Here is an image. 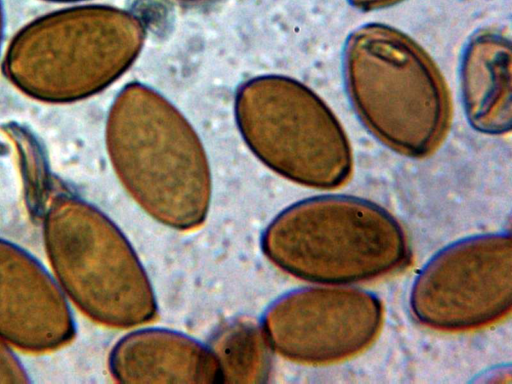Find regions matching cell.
<instances>
[{"label": "cell", "instance_id": "52a82bcc", "mask_svg": "<svg viewBox=\"0 0 512 384\" xmlns=\"http://www.w3.org/2000/svg\"><path fill=\"white\" fill-rule=\"evenodd\" d=\"M276 133L261 155L276 171L305 186L335 189L352 173L348 138L333 112L312 91L283 82L278 87Z\"/></svg>", "mask_w": 512, "mask_h": 384}, {"label": "cell", "instance_id": "7c38bea8", "mask_svg": "<svg viewBox=\"0 0 512 384\" xmlns=\"http://www.w3.org/2000/svg\"><path fill=\"white\" fill-rule=\"evenodd\" d=\"M29 376L13 353L10 345L0 337V383H27Z\"/></svg>", "mask_w": 512, "mask_h": 384}, {"label": "cell", "instance_id": "4fadbf2b", "mask_svg": "<svg viewBox=\"0 0 512 384\" xmlns=\"http://www.w3.org/2000/svg\"><path fill=\"white\" fill-rule=\"evenodd\" d=\"M354 6L363 10H373L396 4L402 0H349Z\"/></svg>", "mask_w": 512, "mask_h": 384}, {"label": "cell", "instance_id": "9a60e30c", "mask_svg": "<svg viewBox=\"0 0 512 384\" xmlns=\"http://www.w3.org/2000/svg\"><path fill=\"white\" fill-rule=\"evenodd\" d=\"M45 1L68 3V2H75V1H81V0H45Z\"/></svg>", "mask_w": 512, "mask_h": 384}, {"label": "cell", "instance_id": "ba28073f", "mask_svg": "<svg viewBox=\"0 0 512 384\" xmlns=\"http://www.w3.org/2000/svg\"><path fill=\"white\" fill-rule=\"evenodd\" d=\"M75 335L69 301L33 255L0 237V337L30 353L61 348Z\"/></svg>", "mask_w": 512, "mask_h": 384}, {"label": "cell", "instance_id": "5b68a950", "mask_svg": "<svg viewBox=\"0 0 512 384\" xmlns=\"http://www.w3.org/2000/svg\"><path fill=\"white\" fill-rule=\"evenodd\" d=\"M115 16L105 8L79 6L33 20L12 39L5 75L44 102L68 103L89 95L107 76L106 40Z\"/></svg>", "mask_w": 512, "mask_h": 384}, {"label": "cell", "instance_id": "9c48e42d", "mask_svg": "<svg viewBox=\"0 0 512 384\" xmlns=\"http://www.w3.org/2000/svg\"><path fill=\"white\" fill-rule=\"evenodd\" d=\"M108 365L114 379L122 383L219 382L209 348L169 329L131 332L115 344Z\"/></svg>", "mask_w": 512, "mask_h": 384}, {"label": "cell", "instance_id": "5bb4252c", "mask_svg": "<svg viewBox=\"0 0 512 384\" xmlns=\"http://www.w3.org/2000/svg\"><path fill=\"white\" fill-rule=\"evenodd\" d=\"M3 34H4V11H3L2 2L0 0V49H1V44H2Z\"/></svg>", "mask_w": 512, "mask_h": 384}, {"label": "cell", "instance_id": "30bf717a", "mask_svg": "<svg viewBox=\"0 0 512 384\" xmlns=\"http://www.w3.org/2000/svg\"><path fill=\"white\" fill-rule=\"evenodd\" d=\"M511 64L510 41L498 33H478L464 50V108L471 125L481 132L501 134L511 128Z\"/></svg>", "mask_w": 512, "mask_h": 384}, {"label": "cell", "instance_id": "8fae6325", "mask_svg": "<svg viewBox=\"0 0 512 384\" xmlns=\"http://www.w3.org/2000/svg\"><path fill=\"white\" fill-rule=\"evenodd\" d=\"M219 382L262 383L272 368V346L262 326L248 319L229 321L210 339Z\"/></svg>", "mask_w": 512, "mask_h": 384}, {"label": "cell", "instance_id": "7a4b0ae2", "mask_svg": "<svg viewBox=\"0 0 512 384\" xmlns=\"http://www.w3.org/2000/svg\"><path fill=\"white\" fill-rule=\"evenodd\" d=\"M261 248L286 273L329 285L389 276L410 255L405 231L391 213L348 195L315 196L286 208L263 232Z\"/></svg>", "mask_w": 512, "mask_h": 384}, {"label": "cell", "instance_id": "8992f818", "mask_svg": "<svg viewBox=\"0 0 512 384\" xmlns=\"http://www.w3.org/2000/svg\"><path fill=\"white\" fill-rule=\"evenodd\" d=\"M383 305L373 293L341 285L297 289L267 308L262 327L274 350L305 365H329L366 350L379 335Z\"/></svg>", "mask_w": 512, "mask_h": 384}, {"label": "cell", "instance_id": "3957f363", "mask_svg": "<svg viewBox=\"0 0 512 384\" xmlns=\"http://www.w3.org/2000/svg\"><path fill=\"white\" fill-rule=\"evenodd\" d=\"M46 254L61 290L84 315L130 328L157 313L149 278L115 223L87 201L55 193L43 214Z\"/></svg>", "mask_w": 512, "mask_h": 384}, {"label": "cell", "instance_id": "277c9868", "mask_svg": "<svg viewBox=\"0 0 512 384\" xmlns=\"http://www.w3.org/2000/svg\"><path fill=\"white\" fill-rule=\"evenodd\" d=\"M410 309L423 326L466 332L497 323L511 311L510 234L471 236L435 254L416 277Z\"/></svg>", "mask_w": 512, "mask_h": 384}, {"label": "cell", "instance_id": "6da1fadb", "mask_svg": "<svg viewBox=\"0 0 512 384\" xmlns=\"http://www.w3.org/2000/svg\"><path fill=\"white\" fill-rule=\"evenodd\" d=\"M344 81L365 127L395 152L423 158L446 137L451 102L429 55L403 32L367 24L347 39Z\"/></svg>", "mask_w": 512, "mask_h": 384}]
</instances>
